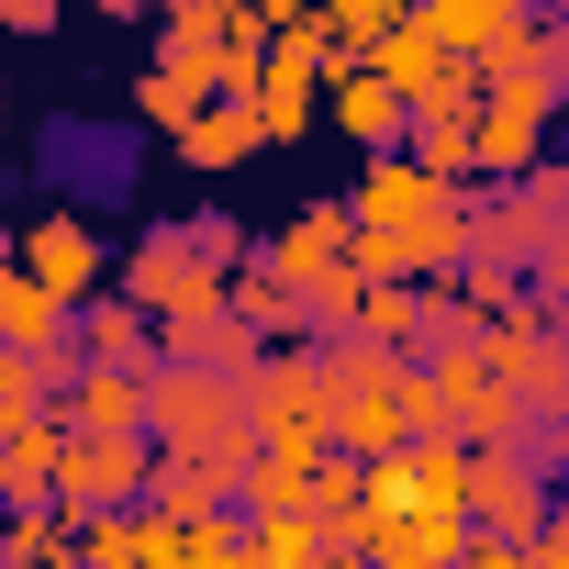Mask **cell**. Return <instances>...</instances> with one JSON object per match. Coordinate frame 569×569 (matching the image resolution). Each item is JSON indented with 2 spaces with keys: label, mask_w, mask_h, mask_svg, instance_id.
Masks as SVG:
<instances>
[{
  "label": "cell",
  "mask_w": 569,
  "mask_h": 569,
  "mask_svg": "<svg viewBox=\"0 0 569 569\" xmlns=\"http://www.w3.org/2000/svg\"><path fill=\"white\" fill-rule=\"evenodd\" d=\"M325 90H336V123H347L369 157H380V146H402V101H391V90L358 68V57H336V79H325Z\"/></svg>",
  "instance_id": "d4e9b609"
},
{
  "label": "cell",
  "mask_w": 569,
  "mask_h": 569,
  "mask_svg": "<svg viewBox=\"0 0 569 569\" xmlns=\"http://www.w3.org/2000/svg\"><path fill=\"white\" fill-rule=\"evenodd\" d=\"M168 146H179V157H190L201 179H212V168H246V157H268V146H257V112H246V101H201V112H190V123H179Z\"/></svg>",
  "instance_id": "7402d4cb"
},
{
  "label": "cell",
  "mask_w": 569,
  "mask_h": 569,
  "mask_svg": "<svg viewBox=\"0 0 569 569\" xmlns=\"http://www.w3.org/2000/svg\"><path fill=\"white\" fill-rule=\"evenodd\" d=\"M134 112H146L157 134H179V123L201 112V90H190V79H168V68H146V79H134Z\"/></svg>",
  "instance_id": "83f0119b"
},
{
  "label": "cell",
  "mask_w": 569,
  "mask_h": 569,
  "mask_svg": "<svg viewBox=\"0 0 569 569\" xmlns=\"http://www.w3.org/2000/svg\"><path fill=\"white\" fill-rule=\"evenodd\" d=\"M358 68H369V79H380L391 101H447V90H458V101H480L469 57H447V46H436L425 23H391V34H380V46H369Z\"/></svg>",
  "instance_id": "30bf717a"
},
{
  "label": "cell",
  "mask_w": 569,
  "mask_h": 569,
  "mask_svg": "<svg viewBox=\"0 0 569 569\" xmlns=\"http://www.w3.org/2000/svg\"><path fill=\"white\" fill-rule=\"evenodd\" d=\"M302 513H313L325 547H358V536H369V502H358V458H347V447H325V458L302 469Z\"/></svg>",
  "instance_id": "44dd1931"
},
{
  "label": "cell",
  "mask_w": 569,
  "mask_h": 569,
  "mask_svg": "<svg viewBox=\"0 0 569 569\" xmlns=\"http://www.w3.org/2000/svg\"><path fill=\"white\" fill-rule=\"evenodd\" d=\"M358 291H369V279H358L347 257H336V268H313V279H291V302H302V336H347Z\"/></svg>",
  "instance_id": "4316f807"
},
{
  "label": "cell",
  "mask_w": 569,
  "mask_h": 569,
  "mask_svg": "<svg viewBox=\"0 0 569 569\" xmlns=\"http://www.w3.org/2000/svg\"><path fill=\"white\" fill-rule=\"evenodd\" d=\"M513 12H525V0H413L402 23H425V34L447 46V57H480V46H491V34H502Z\"/></svg>",
  "instance_id": "484cf974"
},
{
  "label": "cell",
  "mask_w": 569,
  "mask_h": 569,
  "mask_svg": "<svg viewBox=\"0 0 569 569\" xmlns=\"http://www.w3.org/2000/svg\"><path fill=\"white\" fill-rule=\"evenodd\" d=\"M157 358H190V369H246V358H257V336L212 302V313H168V325H157Z\"/></svg>",
  "instance_id": "cb8c5ba5"
},
{
  "label": "cell",
  "mask_w": 569,
  "mask_h": 569,
  "mask_svg": "<svg viewBox=\"0 0 569 569\" xmlns=\"http://www.w3.org/2000/svg\"><path fill=\"white\" fill-rule=\"evenodd\" d=\"M413 369H425V402H436V425H447L458 447H513V436L536 425V413H525L469 347H436V358H413Z\"/></svg>",
  "instance_id": "5b68a950"
},
{
  "label": "cell",
  "mask_w": 569,
  "mask_h": 569,
  "mask_svg": "<svg viewBox=\"0 0 569 569\" xmlns=\"http://www.w3.org/2000/svg\"><path fill=\"white\" fill-rule=\"evenodd\" d=\"M57 12H68V0H0V23H12V34H57Z\"/></svg>",
  "instance_id": "4dcf8cb0"
},
{
  "label": "cell",
  "mask_w": 569,
  "mask_h": 569,
  "mask_svg": "<svg viewBox=\"0 0 569 569\" xmlns=\"http://www.w3.org/2000/svg\"><path fill=\"white\" fill-rule=\"evenodd\" d=\"M313 569H380V558H369V547H325Z\"/></svg>",
  "instance_id": "d6a6232c"
},
{
  "label": "cell",
  "mask_w": 569,
  "mask_h": 569,
  "mask_svg": "<svg viewBox=\"0 0 569 569\" xmlns=\"http://www.w3.org/2000/svg\"><path fill=\"white\" fill-rule=\"evenodd\" d=\"M0 569H79V513L68 502H12L0 513Z\"/></svg>",
  "instance_id": "d6986e66"
},
{
  "label": "cell",
  "mask_w": 569,
  "mask_h": 569,
  "mask_svg": "<svg viewBox=\"0 0 569 569\" xmlns=\"http://www.w3.org/2000/svg\"><path fill=\"white\" fill-rule=\"evenodd\" d=\"M223 313H234L257 347H291V336H302V302H291V279H279L268 257H234V268H223Z\"/></svg>",
  "instance_id": "9a60e30c"
},
{
  "label": "cell",
  "mask_w": 569,
  "mask_h": 569,
  "mask_svg": "<svg viewBox=\"0 0 569 569\" xmlns=\"http://www.w3.org/2000/svg\"><path fill=\"white\" fill-rule=\"evenodd\" d=\"M101 12H112V23H146V12H157V0H101Z\"/></svg>",
  "instance_id": "836d02e7"
},
{
  "label": "cell",
  "mask_w": 569,
  "mask_h": 569,
  "mask_svg": "<svg viewBox=\"0 0 569 569\" xmlns=\"http://www.w3.org/2000/svg\"><path fill=\"white\" fill-rule=\"evenodd\" d=\"M0 268H12V223H0Z\"/></svg>",
  "instance_id": "e575fe53"
},
{
  "label": "cell",
  "mask_w": 569,
  "mask_h": 569,
  "mask_svg": "<svg viewBox=\"0 0 569 569\" xmlns=\"http://www.w3.org/2000/svg\"><path fill=\"white\" fill-rule=\"evenodd\" d=\"M179 234L201 246V268H234V257H246V223H234V212H190Z\"/></svg>",
  "instance_id": "f1b7e54d"
},
{
  "label": "cell",
  "mask_w": 569,
  "mask_h": 569,
  "mask_svg": "<svg viewBox=\"0 0 569 569\" xmlns=\"http://www.w3.org/2000/svg\"><path fill=\"white\" fill-rule=\"evenodd\" d=\"M458 536H469V513H369V558L380 569H447L458 558Z\"/></svg>",
  "instance_id": "ac0fdd59"
},
{
  "label": "cell",
  "mask_w": 569,
  "mask_h": 569,
  "mask_svg": "<svg viewBox=\"0 0 569 569\" xmlns=\"http://www.w3.org/2000/svg\"><path fill=\"white\" fill-rule=\"evenodd\" d=\"M402 157H413L425 179L469 190V101H458V90H447V101H402Z\"/></svg>",
  "instance_id": "2e32d148"
},
{
  "label": "cell",
  "mask_w": 569,
  "mask_h": 569,
  "mask_svg": "<svg viewBox=\"0 0 569 569\" xmlns=\"http://www.w3.org/2000/svg\"><path fill=\"white\" fill-rule=\"evenodd\" d=\"M313 369H325V447H347V458L402 447V380H413L402 347H380V336H325Z\"/></svg>",
  "instance_id": "6da1fadb"
},
{
  "label": "cell",
  "mask_w": 569,
  "mask_h": 569,
  "mask_svg": "<svg viewBox=\"0 0 569 569\" xmlns=\"http://www.w3.org/2000/svg\"><path fill=\"white\" fill-rule=\"evenodd\" d=\"M469 358L525 402V413H569V347H558V313L547 302H513V313H491L480 336H469Z\"/></svg>",
  "instance_id": "277c9868"
},
{
  "label": "cell",
  "mask_w": 569,
  "mask_h": 569,
  "mask_svg": "<svg viewBox=\"0 0 569 569\" xmlns=\"http://www.w3.org/2000/svg\"><path fill=\"white\" fill-rule=\"evenodd\" d=\"M547 234H569V179L536 157V168H513V179H480V201H469V257H502V268H525Z\"/></svg>",
  "instance_id": "3957f363"
},
{
  "label": "cell",
  "mask_w": 569,
  "mask_h": 569,
  "mask_svg": "<svg viewBox=\"0 0 569 569\" xmlns=\"http://www.w3.org/2000/svg\"><path fill=\"white\" fill-rule=\"evenodd\" d=\"M447 201V179H425L402 146H380L369 168H358V190H347V223H413V212H436Z\"/></svg>",
  "instance_id": "7c38bea8"
},
{
  "label": "cell",
  "mask_w": 569,
  "mask_h": 569,
  "mask_svg": "<svg viewBox=\"0 0 569 569\" xmlns=\"http://www.w3.org/2000/svg\"><path fill=\"white\" fill-rule=\"evenodd\" d=\"M146 447H168V458L257 447V436H246V369H190V358H157V369H146Z\"/></svg>",
  "instance_id": "7a4b0ae2"
},
{
  "label": "cell",
  "mask_w": 569,
  "mask_h": 569,
  "mask_svg": "<svg viewBox=\"0 0 569 569\" xmlns=\"http://www.w3.org/2000/svg\"><path fill=\"white\" fill-rule=\"evenodd\" d=\"M480 536H536L558 502H547V469L513 458V447H469V502H458Z\"/></svg>",
  "instance_id": "9c48e42d"
},
{
  "label": "cell",
  "mask_w": 569,
  "mask_h": 569,
  "mask_svg": "<svg viewBox=\"0 0 569 569\" xmlns=\"http://www.w3.org/2000/svg\"><path fill=\"white\" fill-rule=\"evenodd\" d=\"M57 413L68 425H90V436H146V380L134 369H68V391H57Z\"/></svg>",
  "instance_id": "e0dca14e"
},
{
  "label": "cell",
  "mask_w": 569,
  "mask_h": 569,
  "mask_svg": "<svg viewBox=\"0 0 569 569\" xmlns=\"http://www.w3.org/2000/svg\"><path fill=\"white\" fill-rule=\"evenodd\" d=\"M234 12H257V23H291V12H313V0H234Z\"/></svg>",
  "instance_id": "1f68e13d"
},
{
  "label": "cell",
  "mask_w": 569,
  "mask_h": 569,
  "mask_svg": "<svg viewBox=\"0 0 569 569\" xmlns=\"http://www.w3.org/2000/svg\"><path fill=\"white\" fill-rule=\"evenodd\" d=\"M57 436H68L57 402L23 413V425H0V513H12V502H57Z\"/></svg>",
  "instance_id": "5bb4252c"
},
{
  "label": "cell",
  "mask_w": 569,
  "mask_h": 569,
  "mask_svg": "<svg viewBox=\"0 0 569 569\" xmlns=\"http://www.w3.org/2000/svg\"><path fill=\"white\" fill-rule=\"evenodd\" d=\"M12 268L34 279V291H57V302H90L101 279H112V246L79 212H34V234H12Z\"/></svg>",
  "instance_id": "ba28073f"
},
{
  "label": "cell",
  "mask_w": 569,
  "mask_h": 569,
  "mask_svg": "<svg viewBox=\"0 0 569 569\" xmlns=\"http://www.w3.org/2000/svg\"><path fill=\"white\" fill-rule=\"evenodd\" d=\"M146 469H157L146 436H90V425L57 436V502H68V513H123V502H146Z\"/></svg>",
  "instance_id": "8992f818"
},
{
  "label": "cell",
  "mask_w": 569,
  "mask_h": 569,
  "mask_svg": "<svg viewBox=\"0 0 569 569\" xmlns=\"http://www.w3.org/2000/svg\"><path fill=\"white\" fill-rule=\"evenodd\" d=\"M68 347H79L90 369H134V380H146V369H157V313H134L123 291H90V302L68 313Z\"/></svg>",
  "instance_id": "8fae6325"
},
{
  "label": "cell",
  "mask_w": 569,
  "mask_h": 569,
  "mask_svg": "<svg viewBox=\"0 0 569 569\" xmlns=\"http://www.w3.org/2000/svg\"><path fill=\"white\" fill-rule=\"evenodd\" d=\"M123 302L157 313V325H168V313H212V302H223V268H201V246H190L179 223H157V234L123 257Z\"/></svg>",
  "instance_id": "52a82bcc"
},
{
  "label": "cell",
  "mask_w": 569,
  "mask_h": 569,
  "mask_svg": "<svg viewBox=\"0 0 569 569\" xmlns=\"http://www.w3.org/2000/svg\"><path fill=\"white\" fill-rule=\"evenodd\" d=\"M313 101H325V79H313V68H291V57H257V79H246L257 146H302V134H313Z\"/></svg>",
  "instance_id": "4fadbf2b"
},
{
  "label": "cell",
  "mask_w": 569,
  "mask_h": 569,
  "mask_svg": "<svg viewBox=\"0 0 569 569\" xmlns=\"http://www.w3.org/2000/svg\"><path fill=\"white\" fill-rule=\"evenodd\" d=\"M68 313H79V302L34 291L23 268H0V347H12V358H57V347H68Z\"/></svg>",
  "instance_id": "ffe728a7"
},
{
  "label": "cell",
  "mask_w": 569,
  "mask_h": 569,
  "mask_svg": "<svg viewBox=\"0 0 569 569\" xmlns=\"http://www.w3.org/2000/svg\"><path fill=\"white\" fill-rule=\"evenodd\" d=\"M347 234H358V223H347V201H302V212H291V234L257 246V257H268L279 279H313V268H336V257H347Z\"/></svg>",
  "instance_id": "603a6c76"
},
{
  "label": "cell",
  "mask_w": 569,
  "mask_h": 569,
  "mask_svg": "<svg viewBox=\"0 0 569 569\" xmlns=\"http://www.w3.org/2000/svg\"><path fill=\"white\" fill-rule=\"evenodd\" d=\"M525 569H569V513H547V525L525 536Z\"/></svg>",
  "instance_id": "f546056e"
}]
</instances>
